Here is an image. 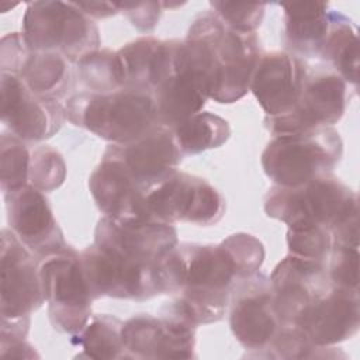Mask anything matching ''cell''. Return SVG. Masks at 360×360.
<instances>
[{
  "mask_svg": "<svg viewBox=\"0 0 360 360\" xmlns=\"http://www.w3.org/2000/svg\"><path fill=\"white\" fill-rule=\"evenodd\" d=\"M158 276L163 294L176 295L170 308L195 326L224 318L239 281L222 243H177L158 264Z\"/></svg>",
  "mask_w": 360,
  "mask_h": 360,
  "instance_id": "1",
  "label": "cell"
},
{
  "mask_svg": "<svg viewBox=\"0 0 360 360\" xmlns=\"http://www.w3.org/2000/svg\"><path fill=\"white\" fill-rule=\"evenodd\" d=\"M179 55L183 65L205 82L210 98L231 104L249 91L262 53L256 32L235 31L214 11H207L190 25Z\"/></svg>",
  "mask_w": 360,
  "mask_h": 360,
  "instance_id": "2",
  "label": "cell"
},
{
  "mask_svg": "<svg viewBox=\"0 0 360 360\" xmlns=\"http://www.w3.org/2000/svg\"><path fill=\"white\" fill-rule=\"evenodd\" d=\"M65 110L73 125L111 143L134 141L159 125L153 96L134 89L110 93L79 91L68 98Z\"/></svg>",
  "mask_w": 360,
  "mask_h": 360,
  "instance_id": "3",
  "label": "cell"
},
{
  "mask_svg": "<svg viewBox=\"0 0 360 360\" xmlns=\"http://www.w3.org/2000/svg\"><path fill=\"white\" fill-rule=\"evenodd\" d=\"M357 211V194L332 174L297 187L274 184L264 197L267 217L297 231L312 228L332 231L343 218Z\"/></svg>",
  "mask_w": 360,
  "mask_h": 360,
  "instance_id": "4",
  "label": "cell"
},
{
  "mask_svg": "<svg viewBox=\"0 0 360 360\" xmlns=\"http://www.w3.org/2000/svg\"><path fill=\"white\" fill-rule=\"evenodd\" d=\"M343 153L339 132L319 127L274 135L262 152V167L276 186L297 187L330 174Z\"/></svg>",
  "mask_w": 360,
  "mask_h": 360,
  "instance_id": "5",
  "label": "cell"
},
{
  "mask_svg": "<svg viewBox=\"0 0 360 360\" xmlns=\"http://www.w3.org/2000/svg\"><path fill=\"white\" fill-rule=\"evenodd\" d=\"M22 38L31 51L53 52L79 62L100 49V32L75 1H31L22 17Z\"/></svg>",
  "mask_w": 360,
  "mask_h": 360,
  "instance_id": "6",
  "label": "cell"
},
{
  "mask_svg": "<svg viewBox=\"0 0 360 360\" xmlns=\"http://www.w3.org/2000/svg\"><path fill=\"white\" fill-rule=\"evenodd\" d=\"M39 277L53 329L69 335L79 333L91 318L94 301L83 276L79 253L70 248L42 259Z\"/></svg>",
  "mask_w": 360,
  "mask_h": 360,
  "instance_id": "7",
  "label": "cell"
},
{
  "mask_svg": "<svg viewBox=\"0 0 360 360\" xmlns=\"http://www.w3.org/2000/svg\"><path fill=\"white\" fill-rule=\"evenodd\" d=\"M146 205L156 221L198 226L218 224L226 208L222 194L207 180L179 170L146 194Z\"/></svg>",
  "mask_w": 360,
  "mask_h": 360,
  "instance_id": "8",
  "label": "cell"
},
{
  "mask_svg": "<svg viewBox=\"0 0 360 360\" xmlns=\"http://www.w3.org/2000/svg\"><path fill=\"white\" fill-rule=\"evenodd\" d=\"M83 276L93 300L101 297L143 301L163 294L158 266H141L90 245L79 253Z\"/></svg>",
  "mask_w": 360,
  "mask_h": 360,
  "instance_id": "9",
  "label": "cell"
},
{
  "mask_svg": "<svg viewBox=\"0 0 360 360\" xmlns=\"http://www.w3.org/2000/svg\"><path fill=\"white\" fill-rule=\"evenodd\" d=\"M179 243L172 224L156 219L103 217L94 231V245L128 262L155 267Z\"/></svg>",
  "mask_w": 360,
  "mask_h": 360,
  "instance_id": "10",
  "label": "cell"
},
{
  "mask_svg": "<svg viewBox=\"0 0 360 360\" xmlns=\"http://www.w3.org/2000/svg\"><path fill=\"white\" fill-rule=\"evenodd\" d=\"M229 326L246 350L259 353L271 343L284 325L274 308L269 277L259 271L236 283L229 301Z\"/></svg>",
  "mask_w": 360,
  "mask_h": 360,
  "instance_id": "11",
  "label": "cell"
},
{
  "mask_svg": "<svg viewBox=\"0 0 360 360\" xmlns=\"http://www.w3.org/2000/svg\"><path fill=\"white\" fill-rule=\"evenodd\" d=\"M346 104L347 83L338 73L309 75L297 104L283 115L264 117V125L273 136L332 127L343 117Z\"/></svg>",
  "mask_w": 360,
  "mask_h": 360,
  "instance_id": "12",
  "label": "cell"
},
{
  "mask_svg": "<svg viewBox=\"0 0 360 360\" xmlns=\"http://www.w3.org/2000/svg\"><path fill=\"white\" fill-rule=\"evenodd\" d=\"M1 321L30 318L44 304L39 264L34 253L10 231L1 229Z\"/></svg>",
  "mask_w": 360,
  "mask_h": 360,
  "instance_id": "13",
  "label": "cell"
},
{
  "mask_svg": "<svg viewBox=\"0 0 360 360\" xmlns=\"http://www.w3.org/2000/svg\"><path fill=\"white\" fill-rule=\"evenodd\" d=\"M195 325L174 312L162 316L139 314L122 325L128 359H191L194 357Z\"/></svg>",
  "mask_w": 360,
  "mask_h": 360,
  "instance_id": "14",
  "label": "cell"
},
{
  "mask_svg": "<svg viewBox=\"0 0 360 360\" xmlns=\"http://www.w3.org/2000/svg\"><path fill=\"white\" fill-rule=\"evenodd\" d=\"M66 120L65 105L59 100L34 94L24 82L1 72V122L24 142H37L53 136Z\"/></svg>",
  "mask_w": 360,
  "mask_h": 360,
  "instance_id": "15",
  "label": "cell"
},
{
  "mask_svg": "<svg viewBox=\"0 0 360 360\" xmlns=\"http://www.w3.org/2000/svg\"><path fill=\"white\" fill-rule=\"evenodd\" d=\"M103 158L115 160L146 193L169 179L181 162V152L170 128L156 125L142 136L107 146Z\"/></svg>",
  "mask_w": 360,
  "mask_h": 360,
  "instance_id": "16",
  "label": "cell"
},
{
  "mask_svg": "<svg viewBox=\"0 0 360 360\" xmlns=\"http://www.w3.org/2000/svg\"><path fill=\"white\" fill-rule=\"evenodd\" d=\"M3 195L10 231L34 256L42 260L70 249L42 191L27 184Z\"/></svg>",
  "mask_w": 360,
  "mask_h": 360,
  "instance_id": "17",
  "label": "cell"
},
{
  "mask_svg": "<svg viewBox=\"0 0 360 360\" xmlns=\"http://www.w3.org/2000/svg\"><path fill=\"white\" fill-rule=\"evenodd\" d=\"M69 60L59 53L31 51L21 32L1 38V72L18 76L37 96L59 100L66 94L72 80Z\"/></svg>",
  "mask_w": 360,
  "mask_h": 360,
  "instance_id": "18",
  "label": "cell"
},
{
  "mask_svg": "<svg viewBox=\"0 0 360 360\" xmlns=\"http://www.w3.org/2000/svg\"><path fill=\"white\" fill-rule=\"evenodd\" d=\"M269 278L277 316L287 326H292L298 315L333 285L326 263L290 253L274 267Z\"/></svg>",
  "mask_w": 360,
  "mask_h": 360,
  "instance_id": "19",
  "label": "cell"
},
{
  "mask_svg": "<svg viewBox=\"0 0 360 360\" xmlns=\"http://www.w3.org/2000/svg\"><path fill=\"white\" fill-rule=\"evenodd\" d=\"M312 345L335 346L353 338L360 326L359 290L332 285L292 323Z\"/></svg>",
  "mask_w": 360,
  "mask_h": 360,
  "instance_id": "20",
  "label": "cell"
},
{
  "mask_svg": "<svg viewBox=\"0 0 360 360\" xmlns=\"http://www.w3.org/2000/svg\"><path fill=\"white\" fill-rule=\"evenodd\" d=\"M308 76V69L298 56L287 52L263 53L253 70L249 91L266 117L283 115L297 104Z\"/></svg>",
  "mask_w": 360,
  "mask_h": 360,
  "instance_id": "21",
  "label": "cell"
},
{
  "mask_svg": "<svg viewBox=\"0 0 360 360\" xmlns=\"http://www.w3.org/2000/svg\"><path fill=\"white\" fill-rule=\"evenodd\" d=\"M89 190L104 217L118 219H153L143 191L115 162L103 158L89 177Z\"/></svg>",
  "mask_w": 360,
  "mask_h": 360,
  "instance_id": "22",
  "label": "cell"
},
{
  "mask_svg": "<svg viewBox=\"0 0 360 360\" xmlns=\"http://www.w3.org/2000/svg\"><path fill=\"white\" fill-rule=\"evenodd\" d=\"M176 39L141 37L117 52L124 89L153 93L173 73Z\"/></svg>",
  "mask_w": 360,
  "mask_h": 360,
  "instance_id": "23",
  "label": "cell"
},
{
  "mask_svg": "<svg viewBox=\"0 0 360 360\" xmlns=\"http://www.w3.org/2000/svg\"><path fill=\"white\" fill-rule=\"evenodd\" d=\"M152 96L158 108L159 125L170 129L200 112L210 98L204 80L195 73L174 65V60L173 73L155 89Z\"/></svg>",
  "mask_w": 360,
  "mask_h": 360,
  "instance_id": "24",
  "label": "cell"
},
{
  "mask_svg": "<svg viewBox=\"0 0 360 360\" xmlns=\"http://www.w3.org/2000/svg\"><path fill=\"white\" fill-rule=\"evenodd\" d=\"M285 21V38L290 48L307 55H318L329 31L328 3L300 1L281 4Z\"/></svg>",
  "mask_w": 360,
  "mask_h": 360,
  "instance_id": "25",
  "label": "cell"
},
{
  "mask_svg": "<svg viewBox=\"0 0 360 360\" xmlns=\"http://www.w3.org/2000/svg\"><path fill=\"white\" fill-rule=\"evenodd\" d=\"M319 56L329 60L336 73L357 89L359 83V41L352 21L339 11L330 13L329 31Z\"/></svg>",
  "mask_w": 360,
  "mask_h": 360,
  "instance_id": "26",
  "label": "cell"
},
{
  "mask_svg": "<svg viewBox=\"0 0 360 360\" xmlns=\"http://www.w3.org/2000/svg\"><path fill=\"white\" fill-rule=\"evenodd\" d=\"M183 156L222 146L231 136L229 122L210 111H200L172 129Z\"/></svg>",
  "mask_w": 360,
  "mask_h": 360,
  "instance_id": "27",
  "label": "cell"
},
{
  "mask_svg": "<svg viewBox=\"0 0 360 360\" xmlns=\"http://www.w3.org/2000/svg\"><path fill=\"white\" fill-rule=\"evenodd\" d=\"M124 322L112 315H91L86 326L72 335V342L82 347L89 359H124L127 356L122 340Z\"/></svg>",
  "mask_w": 360,
  "mask_h": 360,
  "instance_id": "28",
  "label": "cell"
},
{
  "mask_svg": "<svg viewBox=\"0 0 360 360\" xmlns=\"http://www.w3.org/2000/svg\"><path fill=\"white\" fill-rule=\"evenodd\" d=\"M76 70L87 91L110 93L124 89L117 52L110 49H97L82 58L76 62Z\"/></svg>",
  "mask_w": 360,
  "mask_h": 360,
  "instance_id": "29",
  "label": "cell"
},
{
  "mask_svg": "<svg viewBox=\"0 0 360 360\" xmlns=\"http://www.w3.org/2000/svg\"><path fill=\"white\" fill-rule=\"evenodd\" d=\"M31 150L25 142L13 134L0 138V187L3 194L28 184Z\"/></svg>",
  "mask_w": 360,
  "mask_h": 360,
  "instance_id": "30",
  "label": "cell"
},
{
  "mask_svg": "<svg viewBox=\"0 0 360 360\" xmlns=\"http://www.w3.org/2000/svg\"><path fill=\"white\" fill-rule=\"evenodd\" d=\"M66 179V163L63 156L48 145L37 146L31 150L28 184L46 193L63 184Z\"/></svg>",
  "mask_w": 360,
  "mask_h": 360,
  "instance_id": "31",
  "label": "cell"
},
{
  "mask_svg": "<svg viewBox=\"0 0 360 360\" xmlns=\"http://www.w3.org/2000/svg\"><path fill=\"white\" fill-rule=\"evenodd\" d=\"M229 252L238 273V280H245L259 273L264 260L263 243L250 233L239 232L221 242Z\"/></svg>",
  "mask_w": 360,
  "mask_h": 360,
  "instance_id": "32",
  "label": "cell"
},
{
  "mask_svg": "<svg viewBox=\"0 0 360 360\" xmlns=\"http://www.w3.org/2000/svg\"><path fill=\"white\" fill-rule=\"evenodd\" d=\"M333 245V236L328 228L287 231L288 253L302 259L326 263Z\"/></svg>",
  "mask_w": 360,
  "mask_h": 360,
  "instance_id": "33",
  "label": "cell"
},
{
  "mask_svg": "<svg viewBox=\"0 0 360 360\" xmlns=\"http://www.w3.org/2000/svg\"><path fill=\"white\" fill-rule=\"evenodd\" d=\"M210 6L224 24L239 32H255L262 24L266 8L263 3L211 1Z\"/></svg>",
  "mask_w": 360,
  "mask_h": 360,
  "instance_id": "34",
  "label": "cell"
},
{
  "mask_svg": "<svg viewBox=\"0 0 360 360\" xmlns=\"http://www.w3.org/2000/svg\"><path fill=\"white\" fill-rule=\"evenodd\" d=\"M328 274L335 287L359 290V248L333 245L329 255Z\"/></svg>",
  "mask_w": 360,
  "mask_h": 360,
  "instance_id": "35",
  "label": "cell"
},
{
  "mask_svg": "<svg viewBox=\"0 0 360 360\" xmlns=\"http://www.w3.org/2000/svg\"><path fill=\"white\" fill-rule=\"evenodd\" d=\"M115 4L118 11L124 13L132 25L141 31H150L156 27L163 7V3L159 1H124Z\"/></svg>",
  "mask_w": 360,
  "mask_h": 360,
  "instance_id": "36",
  "label": "cell"
},
{
  "mask_svg": "<svg viewBox=\"0 0 360 360\" xmlns=\"http://www.w3.org/2000/svg\"><path fill=\"white\" fill-rule=\"evenodd\" d=\"M76 6L90 18H107L118 13L115 3L110 1H75Z\"/></svg>",
  "mask_w": 360,
  "mask_h": 360,
  "instance_id": "37",
  "label": "cell"
},
{
  "mask_svg": "<svg viewBox=\"0 0 360 360\" xmlns=\"http://www.w3.org/2000/svg\"><path fill=\"white\" fill-rule=\"evenodd\" d=\"M1 350L0 354L3 357H38L35 353L34 347L25 342V339L21 340H8V342H1Z\"/></svg>",
  "mask_w": 360,
  "mask_h": 360,
  "instance_id": "38",
  "label": "cell"
}]
</instances>
